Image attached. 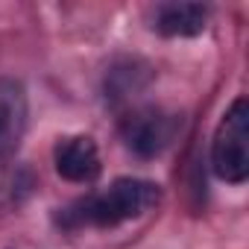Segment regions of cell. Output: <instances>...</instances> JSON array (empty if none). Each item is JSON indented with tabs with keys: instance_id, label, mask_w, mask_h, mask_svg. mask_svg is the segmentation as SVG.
Listing matches in <instances>:
<instances>
[{
	"instance_id": "obj_5",
	"label": "cell",
	"mask_w": 249,
	"mask_h": 249,
	"mask_svg": "<svg viewBox=\"0 0 249 249\" xmlns=\"http://www.w3.org/2000/svg\"><path fill=\"white\" fill-rule=\"evenodd\" d=\"M53 164H56V173L65 182H76V185H91L100 176V170H103L100 150H97L94 138H88V135L62 138L56 144Z\"/></svg>"
},
{
	"instance_id": "obj_1",
	"label": "cell",
	"mask_w": 249,
	"mask_h": 249,
	"mask_svg": "<svg viewBox=\"0 0 249 249\" xmlns=\"http://www.w3.org/2000/svg\"><path fill=\"white\" fill-rule=\"evenodd\" d=\"M161 202V188L147 179H114L106 191L76 202L68 208L65 220L68 226H97V229H114L126 220H135L147 211H153Z\"/></svg>"
},
{
	"instance_id": "obj_3",
	"label": "cell",
	"mask_w": 249,
	"mask_h": 249,
	"mask_svg": "<svg viewBox=\"0 0 249 249\" xmlns=\"http://www.w3.org/2000/svg\"><path fill=\"white\" fill-rule=\"evenodd\" d=\"M179 126L182 120L170 111H161L153 106L132 108L123 117V141L138 159H156L173 144Z\"/></svg>"
},
{
	"instance_id": "obj_2",
	"label": "cell",
	"mask_w": 249,
	"mask_h": 249,
	"mask_svg": "<svg viewBox=\"0 0 249 249\" xmlns=\"http://www.w3.org/2000/svg\"><path fill=\"white\" fill-rule=\"evenodd\" d=\"M211 170L229 185H243L249 176V103L237 97L217 123L211 141Z\"/></svg>"
},
{
	"instance_id": "obj_6",
	"label": "cell",
	"mask_w": 249,
	"mask_h": 249,
	"mask_svg": "<svg viewBox=\"0 0 249 249\" xmlns=\"http://www.w3.org/2000/svg\"><path fill=\"white\" fill-rule=\"evenodd\" d=\"M211 9L202 3H161L153 15V27L164 38H194L205 33Z\"/></svg>"
},
{
	"instance_id": "obj_7",
	"label": "cell",
	"mask_w": 249,
	"mask_h": 249,
	"mask_svg": "<svg viewBox=\"0 0 249 249\" xmlns=\"http://www.w3.org/2000/svg\"><path fill=\"white\" fill-rule=\"evenodd\" d=\"M147 82H150V73H147L144 65H138V62H123V65H117V68L108 71V76H106V97L114 106L129 103Z\"/></svg>"
},
{
	"instance_id": "obj_4",
	"label": "cell",
	"mask_w": 249,
	"mask_h": 249,
	"mask_svg": "<svg viewBox=\"0 0 249 249\" xmlns=\"http://www.w3.org/2000/svg\"><path fill=\"white\" fill-rule=\"evenodd\" d=\"M27 120H30V100L24 82L15 76H0V179L21 150V141L27 135Z\"/></svg>"
}]
</instances>
